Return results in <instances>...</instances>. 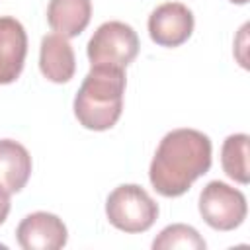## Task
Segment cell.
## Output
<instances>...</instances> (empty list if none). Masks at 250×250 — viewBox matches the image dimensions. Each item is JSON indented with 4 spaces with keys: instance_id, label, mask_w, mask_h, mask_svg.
I'll return each mask as SVG.
<instances>
[{
    "instance_id": "3",
    "label": "cell",
    "mask_w": 250,
    "mask_h": 250,
    "mask_svg": "<svg viewBox=\"0 0 250 250\" xmlns=\"http://www.w3.org/2000/svg\"><path fill=\"white\" fill-rule=\"evenodd\" d=\"M105 215L115 229L135 234L145 232L154 225L158 217V205L141 186L123 184L107 195Z\"/></svg>"
},
{
    "instance_id": "8",
    "label": "cell",
    "mask_w": 250,
    "mask_h": 250,
    "mask_svg": "<svg viewBox=\"0 0 250 250\" xmlns=\"http://www.w3.org/2000/svg\"><path fill=\"white\" fill-rule=\"evenodd\" d=\"M27 55V33L23 25L12 18H0V84H12L23 70Z\"/></svg>"
},
{
    "instance_id": "4",
    "label": "cell",
    "mask_w": 250,
    "mask_h": 250,
    "mask_svg": "<svg viewBox=\"0 0 250 250\" xmlns=\"http://www.w3.org/2000/svg\"><path fill=\"white\" fill-rule=\"evenodd\" d=\"M139 55V35L125 21L102 23L88 41V59L92 66L123 68Z\"/></svg>"
},
{
    "instance_id": "14",
    "label": "cell",
    "mask_w": 250,
    "mask_h": 250,
    "mask_svg": "<svg viewBox=\"0 0 250 250\" xmlns=\"http://www.w3.org/2000/svg\"><path fill=\"white\" fill-rule=\"evenodd\" d=\"M8 213H10V193L4 188H0V225L6 221Z\"/></svg>"
},
{
    "instance_id": "2",
    "label": "cell",
    "mask_w": 250,
    "mask_h": 250,
    "mask_svg": "<svg viewBox=\"0 0 250 250\" xmlns=\"http://www.w3.org/2000/svg\"><path fill=\"white\" fill-rule=\"evenodd\" d=\"M125 70L92 66L74 96V115L84 129L107 131L121 117Z\"/></svg>"
},
{
    "instance_id": "1",
    "label": "cell",
    "mask_w": 250,
    "mask_h": 250,
    "mask_svg": "<svg viewBox=\"0 0 250 250\" xmlns=\"http://www.w3.org/2000/svg\"><path fill=\"white\" fill-rule=\"evenodd\" d=\"M211 168V139L197 129L166 133L152 156L148 178L164 197L184 195Z\"/></svg>"
},
{
    "instance_id": "13",
    "label": "cell",
    "mask_w": 250,
    "mask_h": 250,
    "mask_svg": "<svg viewBox=\"0 0 250 250\" xmlns=\"http://www.w3.org/2000/svg\"><path fill=\"white\" fill-rule=\"evenodd\" d=\"M154 250H174V248H188V250H205V240L199 232L184 223L168 225L160 230V234L152 240Z\"/></svg>"
},
{
    "instance_id": "7",
    "label": "cell",
    "mask_w": 250,
    "mask_h": 250,
    "mask_svg": "<svg viewBox=\"0 0 250 250\" xmlns=\"http://www.w3.org/2000/svg\"><path fill=\"white\" fill-rule=\"evenodd\" d=\"M18 244L23 250H59L66 244L64 223L47 211H35L21 219L16 229Z\"/></svg>"
},
{
    "instance_id": "5",
    "label": "cell",
    "mask_w": 250,
    "mask_h": 250,
    "mask_svg": "<svg viewBox=\"0 0 250 250\" xmlns=\"http://www.w3.org/2000/svg\"><path fill=\"white\" fill-rule=\"evenodd\" d=\"M199 213L211 229L234 230L246 219L248 205L240 189L215 180L209 182L199 195Z\"/></svg>"
},
{
    "instance_id": "11",
    "label": "cell",
    "mask_w": 250,
    "mask_h": 250,
    "mask_svg": "<svg viewBox=\"0 0 250 250\" xmlns=\"http://www.w3.org/2000/svg\"><path fill=\"white\" fill-rule=\"evenodd\" d=\"M92 2L90 0H49L47 21L59 35L70 39L78 37L90 23Z\"/></svg>"
},
{
    "instance_id": "15",
    "label": "cell",
    "mask_w": 250,
    "mask_h": 250,
    "mask_svg": "<svg viewBox=\"0 0 250 250\" xmlns=\"http://www.w3.org/2000/svg\"><path fill=\"white\" fill-rule=\"evenodd\" d=\"M230 2H232V4H246L248 0H230Z\"/></svg>"
},
{
    "instance_id": "9",
    "label": "cell",
    "mask_w": 250,
    "mask_h": 250,
    "mask_svg": "<svg viewBox=\"0 0 250 250\" xmlns=\"http://www.w3.org/2000/svg\"><path fill=\"white\" fill-rule=\"evenodd\" d=\"M39 68L43 76L55 84H64L74 76L76 57L66 37L59 33H49L41 39Z\"/></svg>"
},
{
    "instance_id": "6",
    "label": "cell",
    "mask_w": 250,
    "mask_h": 250,
    "mask_svg": "<svg viewBox=\"0 0 250 250\" xmlns=\"http://www.w3.org/2000/svg\"><path fill=\"white\" fill-rule=\"evenodd\" d=\"M193 31V14L182 2H166L148 16V35L160 47H180Z\"/></svg>"
},
{
    "instance_id": "10",
    "label": "cell",
    "mask_w": 250,
    "mask_h": 250,
    "mask_svg": "<svg viewBox=\"0 0 250 250\" xmlns=\"http://www.w3.org/2000/svg\"><path fill=\"white\" fill-rule=\"evenodd\" d=\"M31 176V156L23 145L12 139H0V188L18 193Z\"/></svg>"
},
{
    "instance_id": "12",
    "label": "cell",
    "mask_w": 250,
    "mask_h": 250,
    "mask_svg": "<svg viewBox=\"0 0 250 250\" xmlns=\"http://www.w3.org/2000/svg\"><path fill=\"white\" fill-rule=\"evenodd\" d=\"M248 135L246 133H236L229 135L223 143L221 148V164L225 174L238 182V184H248Z\"/></svg>"
}]
</instances>
